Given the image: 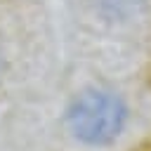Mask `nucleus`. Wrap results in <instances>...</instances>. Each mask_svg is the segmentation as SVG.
I'll list each match as a JSON object with an SVG mask.
<instances>
[{"mask_svg":"<svg viewBox=\"0 0 151 151\" xmlns=\"http://www.w3.org/2000/svg\"><path fill=\"white\" fill-rule=\"evenodd\" d=\"M127 109L113 92L85 90L68 106L66 123L71 134L87 146H106L125 127Z\"/></svg>","mask_w":151,"mask_h":151,"instance_id":"obj_1","label":"nucleus"}]
</instances>
